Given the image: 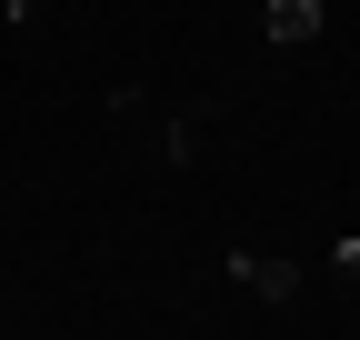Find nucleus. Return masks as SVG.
<instances>
[{
	"label": "nucleus",
	"instance_id": "f257e3e1",
	"mask_svg": "<svg viewBox=\"0 0 360 340\" xmlns=\"http://www.w3.org/2000/svg\"><path fill=\"white\" fill-rule=\"evenodd\" d=\"M260 30L281 40V51H300V40L321 30V0H270V11H260Z\"/></svg>",
	"mask_w": 360,
	"mask_h": 340
},
{
	"label": "nucleus",
	"instance_id": "f03ea898",
	"mask_svg": "<svg viewBox=\"0 0 360 340\" xmlns=\"http://www.w3.org/2000/svg\"><path fill=\"white\" fill-rule=\"evenodd\" d=\"M240 280L260 290V301H290V290H300V270L290 261H260V250H240Z\"/></svg>",
	"mask_w": 360,
	"mask_h": 340
},
{
	"label": "nucleus",
	"instance_id": "7ed1b4c3",
	"mask_svg": "<svg viewBox=\"0 0 360 340\" xmlns=\"http://www.w3.org/2000/svg\"><path fill=\"white\" fill-rule=\"evenodd\" d=\"M11 11H30V0H11Z\"/></svg>",
	"mask_w": 360,
	"mask_h": 340
}]
</instances>
